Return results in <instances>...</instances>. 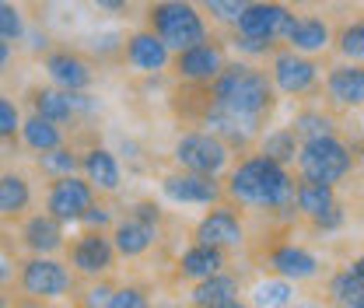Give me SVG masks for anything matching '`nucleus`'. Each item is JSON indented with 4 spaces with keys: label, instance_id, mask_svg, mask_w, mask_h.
<instances>
[{
    "label": "nucleus",
    "instance_id": "1",
    "mask_svg": "<svg viewBox=\"0 0 364 308\" xmlns=\"http://www.w3.org/2000/svg\"><path fill=\"white\" fill-rule=\"evenodd\" d=\"M225 200L245 211H287L294 207V176L287 165L273 161L259 151H245L225 176Z\"/></svg>",
    "mask_w": 364,
    "mask_h": 308
},
{
    "label": "nucleus",
    "instance_id": "2",
    "mask_svg": "<svg viewBox=\"0 0 364 308\" xmlns=\"http://www.w3.org/2000/svg\"><path fill=\"white\" fill-rule=\"evenodd\" d=\"M203 91L210 102L228 105L242 116H252L259 123H267L277 109V88H273L270 74L252 60H228L225 70Z\"/></svg>",
    "mask_w": 364,
    "mask_h": 308
},
{
    "label": "nucleus",
    "instance_id": "3",
    "mask_svg": "<svg viewBox=\"0 0 364 308\" xmlns=\"http://www.w3.org/2000/svg\"><path fill=\"white\" fill-rule=\"evenodd\" d=\"M144 25L172 53L189 49L210 36V21L196 7V0H151L144 11Z\"/></svg>",
    "mask_w": 364,
    "mask_h": 308
},
{
    "label": "nucleus",
    "instance_id": "4",
    "mask_svg": "<svg viewBox=\"0 0 364 308\" xmlns=\"http://www.w3.org/2000/svg\"><path fill=\"white\" fill-rule=\"evenodd\" d=\"M294 165H298V179L336 186L354 172V147L340 133L318 137V140H301V151H298Z\"/></svg>",
    "mask_w": 364,
    "mask_h": 308
},
{
    "label": "nucleus",
    "instance_id": "5",
    "mask_svg": "<svg viewBox=\"0 0 364 308\" xmlns=\"http://www.w3.org/2000/svg\"><path fill=\"white\" fill-rule=\"evenodd\" d=\"M18 287L28 302L39 305L63 302L67 294H74V270L56 256H28L18 266Z\"/></svg>",
    "mask_w": 364,
    "mask_h": 308
},
{
    "label": "nucleus",
    "instance_id": "6",
    "mask_svg": "<svg viewBox=\"0 0 364 308\" xmlns=\"http://www.w3.org/2000/svg\"><path fill=\"white\" fill-rule=\"evenodd\" d=\"M231 147L210 130H182L172 144V165L186 172L221 179L231 169Z\"/></svg>",
    "mask_w": 364,
    "mask_h": 308
},
{
    "label": "nucleus",
    "instance_id": "7",
    "mask_svg": "<svg viewBox=\"0 0 364 308\" xmlns=\"http://www.w3.org/2000/svg\"><path fill=\"white\" fill-rule=\"evenodd\" d=\"M270 81L277 95L284 98H305V95H316L322 85V67H318L316 56H305L291 46H277L270 53Z\"/></svg>",
    "mask_w": 364,
    "mask_h": 308
},
{
    "label": "nucleus",
    "instance_id": "8",
    "mask_svg": "<svg viewBox=\"0 0 364 308\" xmlns=\"http://www.w3.org/2000/svg\"><path fill=\"white\" fill-rule=\"evenodd\" d=\"M228 63V46L210 32L203 43L189 46V49H179L172 53V74L179 85H189V88H207Z\"/></svg>",
    "mask_w": 364,
    "mask_h": 308
},
{
    "label": "nucleus",
    "instance_id": "9",
    "mask_svg": "<svg viewBox=\"0 0 364 308\" xmlns=\"http://www.w3.org/2000/svg\"><path fill=\"white\" fill-rule=\"evenodd\" d=\"M116 260H119V253H116L109 231L85 228V231L74 235L70 245H67V263L74 270V277H85V280L109 277V273L116 270Z\"/></svg>",
    "mask_w": 364,
    "mask_h": 308
},
{
    "label": "nucleus",
    "instance_id": "10",
    "mask_svg": "<svg viewBox=\"0 0 364 308\" xmlns=\"http://www.w3.org/2000/svg\"><path fill=\"white\" fill-rule=\"evenodd\" d=\"M249 231H245V218L235 203H210L200 221L193 224V242H203V245H214V249H225V253H238L245 245Z\"/></svg>",
    "mask_w": 364,
    "mask_h": 308
},
{
    "label": "nucleus",
    "instance_id": "11",
    "mask_svg": "<svg viewBox=\"0 0 364 308\" xmlns=\"http://www.w3.org/2000/svg\"><path fill=\"white\" fill-rule=\"evenodd\" d=\"M200 127L210 130L214 137H221L231 151H242V154L252 151L256 140H259V133L267 130V123H259V120H252V116H242V112H235V109H228V105H218V102H210L207 95H203Z\"/></svg>",
    "mask_w": 364,
    "mask_h": 308
},
{
    "label": "nucleus",
    "instance_id": "12",
    "mask_svg": "<svg viewBox=\"0 0 364 308\" xmlns=\"http://www.w3.org/2000/svg\"><path fill=\"white\" fill-rule=\"evenodd\" d=\"M158 189L168 203L176 207H210L225 200V182L214 176H200V172H186V169H172L158 179Z\"/></svg>",
    "mask_w": 364,
    "mask_h": 308
},
{
    "label": "nucleus",
    "instance_id": "13",
    "mask_svg": "<svg viewBox=\"0 0 364 308\" xmlns=\"http://www.w3.org/2000/svg\"><path fill=\"white\" fill-rule=\"evenodd\" d=\"M95 200H98V193L81 172L63 179H49V186H46V211L60 224H81L85 211Z\"/></svg>",
    "mask_w": 364,
    "mask_h": 308
},
{
    "label": "nucleus",
    "instance_id": "14",
    "mask_svg": "<svg viewBox=\"0 0 364 308\" xmlns=\"http://www.w3.org/2000/svg\"><path fill=\"white\" fill-rule=\"evenodd\" d=\"M43 70L49 85L63 91H88L95 85V60L70 46H49L43 53Z\"/></svg>",
    "mask_w": 364,
    "mask_h": 308
},
{
    "label": "nucleus",
    "instance_id": "15",
    "mask_svg": "<svg viewBox=\"0 0 364 308\" xmlns=\"http://www.w3.org/2000/svg\"><path fill=\"white\" fill-rule=\"evenodd\" d=\"M294 11L280 0H252L238 21L231 25V32L238 36H256V39H267V43H284V32L291 25Z\"/></svg>",
    "mask_w": 364,
    "mask_h": 308
},
{
    "label": "nucleus",
    "instance_id": "16",
    "mask_svg": "<svg viewBox=\"0 0 364 308\" xmlns=\"http://www.w3.org/2000/svg\"><path fill=\"white\" fill-rule=\"evenodd\" d=\"M123 63H127L134 74H140V78H161V74L172 67V49L144 25V28H136V32H127Z\"/></svg>",
    "mask_w": 364,
    "mask_h": 308
},
{
    "label": "nucleus",
    "instance_id": "17",
    "mask_svg": "<svg viewBox=\"0 0 364 308\" xmlns=\"http://www.w3.org/2000/svg\"><path fill=\"white\" fill-rule=\"evenodd\" d=\"M263 266L267 273H277L291 284H305V280H316L322 260H318L312 249L298 245V242H273L270 249L263 253Z\"/></svg>",
    "mask_w": 364,
    "mask_h": 308
},
{
    "label": "nucleus",
    "instance_id": "18",
    "mask_svg": "<svg viewBox=\"0 0 364 308\" xmlns=\"http://www.w3.org/2000/svg\"><path fill=\"white\" fill-rule=\"evenodd\" d=\"M81 176L95 186L98 196H112L123 189V158L105 144H88L81 151Z\"/></svg>",
    "mask_w": 364,
    "mask_h": 308
},
{
    "label": "nucleus",
    "instance_id": "19",
    "mask_svg": "<svg viewBox=\"0 0 364 308\" xmlns=\"http://www.w3.org/2000/svg\"><path fill=\"white\" fill-rule=\"evenodd\" d=\"M67 224L53 218L49 211H36V214H25L21 228H18V242L28 256H56L63 245H67V235H63Z\"/></svg>",
    "mask_w": 364,
    "mask_h": 308
},
{
    "label": "nucleus",
    "instance_id": "20",
    "mask_svg": "<svg viewBox=\"0 0 364 308\" xmlns=\"http://www.w3.org/2000/svg\"><path fill=\"white\" fill-rule=\"evenodd\" d=\"M109 235H112V245H116L119 260H144V256L161 242V228L134 218V214L116 218V224H112V231H109Z\"/></svg>",
    "mask_w": 364,
    "mask_h": 308
},
{
    "label": "nucleus",
    "instance_id": "21",
    "mask_svg": "<svg viewBox=\"0 0 364 308\" xmlns=\"http://www.w3.org/2000/svg\"><path fill=\"white\" fill-rule=\"evenodd\" d=\"M326 98L340 109H364V63H336L326 70Z\"/></svg>",
    "mask_w": 364,
    "mask_h": 308
},
{
    "label": "nucleus",
    "instance_id": "22",
    "mask_svg": "<svg viewBox=\"0 0 364 308\" xmlns=\"http://www.w3.org/2000/svg\"><path fill=\"white\" fill-rule=\"evenodd\" d=\"M280 46H291L305 56H318L333 46V25L318 14H294L287 32H284V43Z\"/></svg>",
    "mask_w": 364,
    "mask_h": 308
},
{
    "label": "nucleus",
    "instance_id": "23",
    "mask_svg": "<svg viewBox=\"0 0 364 308\" xmlns=\"http://www.w3.org/2000/svg\"><path fill=\"white\" fill-rule=\"evenodd\" d=\"M228 270V253L225 249H214V245H203V242H193L186 245L176 260V280L182 284H200L214 273Z\"/></svg>",
    "mask_w": 364,
    "mask_h": 308
},
{
    "label": "nucleus",
    "instance_id": "24",
    "mask_svg": "<svg viewBox=\"0 0 364 308\" xmlns=\"http://www.w3.org/2000/svg\"><path fill=\"white\" fill-rule=\"evenodd\" d=\"M231 298H242V277L235 270H221L200 284H189V294H186L189 308H221Z\"/></svg>",
    "mask_w": 364,
    "mask_h": 308
},
{
    "label": "nucleus",
    "instance_id": "25",
    "mask_svg": "<svg viewBox=\"0 0 364 308\" xmlns=\"http://www.w3.org/2000/svg\"><path fill=\"white\" fill-rule=\"evenodd\" d=\"M32 182L18 169H0V221H21L32 211Z\"/></svg>",
    "mask_w": 364,
    "mask_h": 308
},
{
    "label": "nucleus",
    "instance_id": "26",
    "mask_svg": "<svg viewBox=\"0 0 364 308\" xmlns=\"http://www.w3.org/2000/svg\"><path fill=\"white\" fill-rule=\"evenodd\" d=\"M28 105H32V112H39V116L60 123V127L77 123V116H74V95L56 88V85H36V88H28Z\"/></svg>",
    "mask_w": 364,
    "mask_h": 308
},
{
    "label": "nucleus",
    "instance_id": "27",
    "mask_svg": "<svg viewBox=\"0 0 364 308\" xmlns=\"http://www.w3.org/2000/svg\"><path fill=\"white\" fill-rule=\"evenodd\" d=\"M298 284H291V280H284V277H259L252 287H249V305L252 308H291L298 302V291H294Z\"/></svg>",
    "mask_w": 364,
    "mask_h": 308
},
{
    "label": "nucleus",
    "instance_id": "28",
    "mask_svg": "<svg viewBox=\"0 0 364 308\" xmlns=\"http://www.w3.org/2000/svg\"><path fill=\"white\" fill-rule=\"evenodd\" d=\"M18 140H21L28 151L43 154V151L60 147L67 137H63V127H60V123L46 120V116H39V112H28V116L21 120V133H18Z\"/></svg>",
    "mask_w": 364,
    "mask_h": 308
},
{
    "label": "nucleus",
    "instance_id": "29",
    "mask_svg": "<svg viewBox=\"0 0 364 308\" xmlns=\"http://www.w3.org/2000/svg\"><path fill=\"white\" fill-rule=\"evenodd\" d=\"M256 151L291 169L298 161L301 140H298V133L291 130V127H267V130L259 133V140H256Z\"/></svg>",
    "mask_w": 364,
    "mask_h": 308
},
{
    "label": "nucleus",
    "instance_id": "30",
    "mask_svg": "<svg viewBox=\"0 0 364 308\" xmlns=\"http://www.w3.org/2000/svg\"><path fill=\"white\" fill-rule=\"evenodd\" d=\"M336 200V186H326V182H309V179H298L294 182V211L301 218H318L322 211H329Z\"/></svg>",
    "mask_w": 364,
    "mask_h": 308
},
{
    "label": "nucleus",
    "instance_id": "31",
    "mask_svg": "<svg viewBox=\"0 0 364 308\" xmlns=\"http://www.w3.org/2000/svg\"><path fill=\"white\" fill-rule=\"evenodd\" d=\"M326 294H329V302H333L336 308L358 305V302L364 298V277L354 270V266H343V270H336V273L329 277Z\"/></svg>",
    "mask_w": 364,
    "mask_h": 308
},
{
    "label": "nucleus",
    "instance_id": "32",
    "mask_svg": "<svg viewBox=\"0 0 364 308\" xmlns=\"http://www.w3.org/2000/svg\"><path fill=\"white\" fill-rule=\"evenodd\" d=\"M36 169H39L46 179L74 176V172H81V151H77L74 144H67V140H63L60 147L43 151V154L36 158Z\"/></svg>",
    "mask_w": 364,
    "mask_h": 308
},
{
    "label": "nucleus",
    "instance_id": "33",
    "mask_svg": "<svg viewBox=\"0 0 364 308\" xmlns=\"http://www.w3.org/2000/svg\"><path fill=\"white\" fill-rule=\"evenodd\" d=\"M123 46H127L123 28H98L88 36V56L95 63H116L123 60Z\"/></svg>",
    "mask_w": 364,
    "mask_h": 308
},
{
    "label": "nucleus",
    "instance_id": "34",
    "mask_svg": "<svg viewBox=\"0 0 364 308\" xmlns=\"http://www.w3.org/2000/svg\"><path fill=\"white\" fill-rule=\"evenodd\" d=\"M291 130L298 133V140H318V137H333L340 133L336 120L322 109H301L294 120H291Z\"/></svg>",
    "mask_w": 364,
    "mask_h": 308
},
{
    "label": "nucleus",
    "instance_id": "35",
    "mask_svg": "<svg viewBox=\"0 0 364 308\" xmlns=\"http://www.w3.org/2000/svg\"><path fill=\"white\" fill-rule=\"evenodd\" d=\"M333 49L350 63H364V18L340 25V32H333Z\"/></svg>",
    "mask_w": 364,
    "mask_h": 308
},
{
    "label": "nucleus",
    "instance_id": "36",
    "mask_svg": "<svg viewBox=\"0 0 364 308\" xmlns=\"http://www.w3.org/2000/svg\"><path fill=\"white\" fill-rule=\"evenodd\" d=\"M252 0H196V7L210 18V25H221V28H231Z\"/></svg>",
    "mask_w": 364,
    "mask_h": 308
},
{
    "label": "nucleus",
    "instance_id": "37",
    "mask_svg": "<svg viewBox=\"0 0 364 308\" xmlns=\"http://www.w3.org/2000/svg\"><path fill=\"white\" fill-rule=\"evenodd\" d=\"M25 28H28V21H25L21 7L14 0H0V39L21 43L25 39Z\"/></svg>",
    "mask_w": 364,
    "mask_h": 308
},
{
    "label": "nucleus",
    "instance_id": "38",
    "mask_svg": "<svg viewBox=\"0 0 364 308\" xmlns=\"http://www.w3.org/2000/svg\"><path fill=\"white\" fill-rule=\"evenodd\" d=\"M228 46L235 49L238 60H252V63H256V60H267L280 43H267V39H256V36H238V32H231Z\"/></svg>",
    "mask_w": 364,
    "mask_h": 308
},
{
    "label": "nucleus",
    "instance_id": "39",
    "mask_svg": "<svg viewBox=\"0 0 364 308\" xmlns=\"http://www.w3.org/2000/svg\"><path fill=\"white\" fill-rule=\"evenodd\" d=\"M151 302H154V294H151L144 284L127 280V284H119V287L112 291V302H109V308H151Z\"/></svg>",
    "mask_w": 364,
    "mask_h": 308
},
{
    "label": "nucleus",
    "instance_id": "40",
    "mask_svg": "<svg viewBox=\"0 0 364 308\" xmlns=\"http://www.w3.org/2000/svg\"><path fill=\"white\" fill-rule=\"evenodd\" d=\"M21 109H18V102L11 98V95H0V140L4 144H14L18 140V133H21Z\"/></svg>",
    "mask_w": 364,
    "mask_h": 308
},
{
    "label": "nucleus",
    "instance_id": "41",
    "mask_svg": "<svg viewBox=\"0 0 364 308\" xmlns=\"http://www.w3.org/2000/svg\"><path fill=\"white\" fill-rule=\"evenodd\" d=\"M112 291H116V284L109 277H98V280H91L88 287L77 294V308H109Z\"/></svg>",
    "mask_w": 364,
    "mask_h": 308
},
{
    "label": "nucleus",
    "instance_id": "42",
    "mask_svg": "<svg viewBox=\"0 0 364 308\" xmlns=\"http://www.w3.org/2000/svg\"><path fill=\"white\" fill-rule=\"evenodd\" d=\"M81 224H85V228H95V231H112V224H116V214H112V207H109L105 200H95L88 211H85Z\"/></svg>",
    "mask_w": 364,
    "mask_h": 308
},
{
    "label": "nucleus",
    "instance_id": "43",
    "mask_svg": "<svg viewBox=\"0 0 364 308\" xmlns=\"http://www.w3.org/2000/svg\"><path fill=\"white\" fill-rule=\"evenodd\" d=\"M127 214H134V218L147 221V224H165V211H161V203H154V200H134L130 207H127Z\"/></svg>",
    "mask_w": 364,
    "mask_h": 308
},
{
    "label": "nucleus",
    "instance_id": "44",
    "mask_svg": "<svg viewBox=\"0 0 364 308\" xmlns=\"http://www.w3.org/2000/svg\"><path fill=\"white\" fill-rule=\"evenodd\" d=\"M343 221H347L343 207H340V203H333L329 211H322L318 218H312V228L322 231V235H333V231H340V228H343Z\"/></svg>",
    "mask_w": 364,
    "mask_h": 308
},
{
    "label": "nucleus",
    "instance_id": "45",
    "mask_svg": "<svg viewBox=\"0 0 364 308\" xmlns=\"http://www.w3.org/2000/svg\"><path fill=\"white\" fill-rule=\"evenodd\" d=\"M98 7V14H109V18H123L130 14V0H91Z\"/></svg>",
    "mask_w": 364,
    "mask_h": 308
},
{
    "label": "nucleus",
    "instance_id": "46",
    "mask_svg": "<svg viewBox=\"0 0 364 308\" xmlns=\"http://www.w3.org/2000/svg\"><path fill=\"white\" fill-rule=\"evenodd\" d=\"M25 39H28V46H32V53H36V56H43L46 49H49V36H46V32L25 28Z\"/></svg>",
    "mask_w": 364,
    "mask_h": 308
},
{
    "label": "nucleus",
    "instance_id": "47",
    "mask_svg": "<svg viewBox=\"0 0 364 308\" xmlns=\"http://www.w3.org/2000/svg\"><path fill=\"white\" fill-rule=\"evenodd\" d=\"M116 154H119V158H127V161H136V158H140V144H136L134 137H123Z\"/></svg>",
    "mask_w": 364,
    "mask_h": 308
},
{
    "label": "nucleus",
    "instance_id": "48",
    "mask_svg": "<svg viewBox=\"0 0 364 308\" xmlns=\"http://www.w3.org/2000/svg\"><path fill=\"white\" fill-rule=\"evenodd\" d=\"M11 56H14V43H7V39H0V70L11 63Z\"/></svg>",
    "mask_w": 364,
    "mask_h": 308
},
{
    "label": "nucleus",
    "instance_id": "49",
    "mask_svg": "<svg viewBox=\"0 0 364 308\" xmlns=\"http://www.w3.org/2000/svg\"><path fill=\"white\" fill-rule=\"evenodd\" d=\"M151 308H186L182 302H176V298H154L151 302Z\"/></svg>",
    "mask_w": 364,
    "mask_h": 308
},
{
    "label": "nucleus",
    "instance_id": "50",
    "mask_svg": "<svg viewBox=\"0 0 364 308\" xmlns=\"http://www.w3.org/2000/svg\"><path fill=\"white\" fill-rule=\"evenodd\" d=\"M280 4H287V7L294 11V7H312V4H318V0H280Z\"/></svg>",
    "mask_w": 364,
    "mask_h": 308
},
{
    "label": "nucleus",
    "instance_id": "51",
    "mask_svg": "<svg viewBox=\"0 0 364 308\" xmlns=\"http://www.w3.org/2000/svg\"><path fill=\"white\" fill-rule=\"evenodd\" d=\"M221 308H252V305H249V298H231V302Z\"/></svg>",
    "mask_w": 364,
    "mask_h": 308
},
{
    "label": "nucleus",
    "instance_id": "52",
    "mask_svg": "<svg viewBox=\"0 0 364 308\" xmlns=\"http://www.w3.org/2000/svg\"><path fill=\"white\" fill-rule=\"evenodd\" d=\"M291 308H322V305H318V302H305V298H298Z\"/></svg>",
    "mask_w": 364,
    "mask_h": 308
},
{
    "label": "nucleus",
    "instance_id": "53",
    "mask_svg": "<svg viewBox=\"0 0 364 308\" xmlns=\"http://www.w3.org/2000/svg\"><path fill=\"white\" fill-rule=\"evenodd\" d=\"M350 266H354V270H358V273H361V277H364V253H361V256H358V260H354V263H350Z\"/></svg>",
    "mask_w": 364,
    "mask_h": 308
},
{
    "label": "nucleus",
    "instance_id": "54",
    "mask_svg": "<svg viewBox=\"0 0 364 308\" xmlns=\"http://www.w3.org/2000/svg\"><path fill=\"white\" fill-rule=\"evenodd\" d=\"M0 308H11V298H7L4 291H0Z\"/></svg>",
    "mask_w": 364,
    "mask_h": 308
},
{
    "label": "nucleus",
    "instance_id": "55",
    "mask_svg": "<svg viewBox=\"0 0 364 308\" xmlns=\"http://www.w3.org/2000/svg\"><path fill=\"white\" fill-rule=\"evenodd\" d=\"M32 308H43V305H32Z\"/></svg>",
    "mask_w": 364,
    "mask_h": 308
},
{
    "label": "nucleus",
    "instance_id": "56",
    "mask_svg": "<svg viewBox=\"0 0 364 308\" xmlns=\"http://www.w3.org/2000/svg\"><path fill=\"white\" fill-rule=\"evenodd\" d=\"M0 144H4V140H0Z\"/></svg>",
    "mask_w": 364,
    "mask_h": 308
}]
</instances>
